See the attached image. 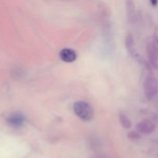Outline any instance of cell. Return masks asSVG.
Returning a JSON list of instances; mask_svg holds the SVG:
<instances>
[{"mask_svg":"<svg viewBox=\"0 0 158 158\" xmlns=\"http://www.w3.org/2000/svg\"><path fill=\"white\" fill-rule=\"evenodd\" d=\"M76 115L84 121H89L94 118V111L91 105L85 101H77L73 104Z\"/></svg>","mask_w":158,"mask_h":158,"instance_id":"6da1fadb","label":"cell"},{"mask_svg":"<svg viewBox=\"0 0 158 158\" xmlns=\"http://www.w3.org/2000/svg\"><path fill=\"white\" fill-rule=\"evenodd\" d=\"M119 120H120V124H121L122 127H123V128H125V129H130V128L132 127L131 120H130L125 114H119Z\"/></svg>","mask_w":158,"mask_h":158,"instance_id":"ba28073f","label":"cell"},{"mask_svg":"<svg viewBox=\"0 0 158 158\" xmlns=\"http://www.w3.org/2000/svg\"><path fill=\"white\" fill-rule=\"evenodd\" d=\"M151 4H152L153 6H157L158 0H151Z\"/></svg>","mask_w":158,"mask_h":158,"instance_id":"8fae6325","label":"cell"},{"mask_svg":"<svg viewBox=\"0 0 158 158\" xmlns=\"http://www.w3.org/2000/svg\"><path fill=\"white\" fill-rule=\"evenodd\" d=\"M26 117L19 111H15L9 114L6 118V122L10 127L14 128H19L24 124Z\"/></svg>","mask_w":158,"mask_h":158,"instance_id":"3957f363","label":"cell"},{"mask_svg":"<svg viewBox=\"0 0 158 158\" xmlns=\"http://www.w3.org/2000/svg\"><path fill=\"white\" fill-rule=\"evenodd\" d=\"M60 57L63 62L67 63H73L77 58V52L69 48H64L60 52Z\"/></svg>","mask_w":158,"mask_h":158,"instance_id":"8992f818","label":"cell"},{"mask_svg":"<svg viewBox=\"0 0 158 158\" xmlns=\"http://www.w3.org/2000/svg\"><path fill=\"white\" fill-rule=\"evenodd\" d=\"M143 92L148 100H152L158 94V81L153 76H148L143 81Z\"/></svg>","mask_w":158,"mask_h":158,"instance_id":"7a4b0ae2","label":"cell"},{"mask_svg":"<svg viewBox=\"0 0 158 158\" xmlns=\"http://www.w3.org/2000/svg\"><path fill=\"white\" fill-rule=\"evenodd\" d=\"M137 132L143 134H151L156 130V124L149 119H143L136 125Z\"/></svg>","mask_w":158,"mask_h":158,"instance_id":"277c9868","label":"cell"},{"mask_svg":"<svg viewBox=\"0 0 158 158\" xmlns=\"http://www.w3.org/2000/svg\"><path fill=\"white\" fill-rule=\"evenodd\" d=\"M127 137L131 140H137L140 138V134L137 131H131L127 134Z\"/></svg>","mask_w":158,"mask_h":158,"instance_id":"30bf717a","label":"cell"},{"mask_svg":"<svg viewBox=\"0 0 158 158\" xmlns=\"http://www.w3.org/2000/svg\"><path fill=\"white\" fill-rule=\"evenodd\" d=\"M125 46L129 53L133 54L134 51V39L132 34L129 33L127 35L125 39Z\"/></svg>","mask_w":158,"mask_h":158,"instance_id":"52a82bcc","label":"cell"},{"mask_svg":"<svg viewBox=\"0 0 158 158\" xmlns=\"http://www.w3.org/2000/svg\"><path fill=\"white\" fill-rule=\"evenodd\" d=\"M126 9L127 12V17L129 18V19H131L135 13V5H134L133 0H127Z\"/></svg>","mask_w":158,"mask_h":158,"instance_id":"9c48e42d","label":"cell"},{"mask_svg":"<svg viewBox=\"0 0 158 158\" xmlns=\"http://www.w3.org/2000/svg\"><path fill=\"white\" fill-rule=\"evenodd\" d=\"M147 55L150 63L154 66H157L158 63V47L154 42H149L146 48Z\"/></svg>","mask_w":158,"mask_h":158,"instance_id":"5b68a950","label":"cell"}]
</instances>
